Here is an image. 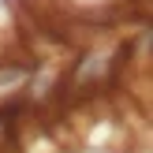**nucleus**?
I'll list each match as a JSON object with an SVG mask.
<instances>
[]
</instances>
